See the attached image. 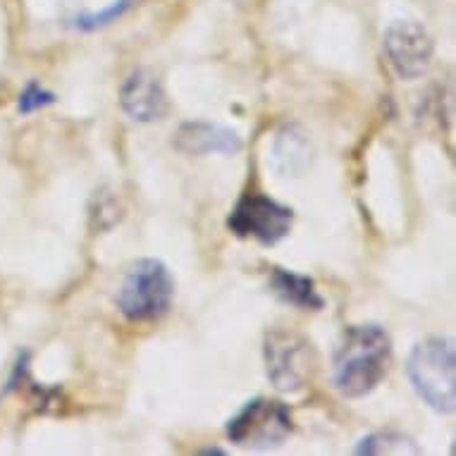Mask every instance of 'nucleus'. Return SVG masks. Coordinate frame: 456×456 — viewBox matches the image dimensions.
Instances as JSON below:
<instances>
[{
	"mask_svg": "<svg viewBox=\"0 0 456 456\" xmlns=\"http://www.w3.org/2000/svg\"><path fill=\"white\" fill-rule=\"evenodd\" d=\"M382 51L387 55L389 68L402 79H419L428 72L433 62L435 44L426 27L419 22H395L389 24L382 37Z\"/></svg>",
	"mask_w": 456,
	"mask_h": 456,
	"instance_id": "obj_7",
	"label": "nucleus"
},
{
	"mask_svg": "<svg viewBox=\"0 0 456 456\" xmlns=\"http://www.w3.org/2000/svg\"><path fill=\"white\" fill-rule=\"evenodd\" d=\"M122 110L136 122L163 120L167 112V96L160 79L149 69H134L120 89Z\"/></svg>",
	"mask_w": 456,
	"mask_h": 456,
	"instance_id": "obj_8",
	"label": "nucleus"
},
{
	"mask_svg": "<svg viewBox=\"0 0 456 456\" xmlns=\"http://www.w3.org/2000/svg\"><path fill=\"white\" fill-rule=\"evenodd\" d=\"M406 375L416 395L437 413H452L456 406L454 342L447 337H428L413 346Z\"/></svg>",
	"mask_w": 456,
	"mask_h": 456,
	"instance_id": "obj_2",
	"label": "nucleus"
},
{
	"mask_svg": "<svg viewBox=\"0 0 456 456\" xmlns=\"http://www.w3.org/2000/svg\"><path fill=\"white\" fill-rule=\"evenodd\" d=\"M308 158H311V146H308L304 132H299L297 127H287L282 134L277 136L275 160L282 173H301L308 165Z\"/></svg>",
	"mask_w": 456,
	"mask_h": 456,
	"instance_id": "obj_11",
	"label": "nucleus"
},
{
	"mask_svg": "<svg viewBox=\"0 0 456 456\" xmlns=\"http://www.w3.org/2000/svg\"><path fill=\"white\" fill-rule=\"evenodd\" d=\"M392 366V339L380 325H354L337 346L335 387L349 399L370 395Z\"/></svg>",
	"mask_w": 456,
	"mask_h": 456,
	"instance_id": "obj_1",
	"label": "nucleus"
},
{
	"mask_svg": "<svg viewBox=\"0 0 456 456\" xmlns=\"http://www.w3.org/2000/svg\"><path fill=\"white\" fill-rule=\"evenodd\" d=\"M292 223L294 210L289 206H282L275 199H268L263 194L244 196L234 206L232 216L227 220L230 230L237 237L261 241L265 247L282 241L292 230Z\"/></svg>",
	"mask_w": 456,
	"mask_h": 456,
	"instance_id": "obj_6",
	"label": "nucleus"
},
{
	"mask_svg": "<svg viewBox=\"0 0 456 456\" xmlns=\"http://www.w3.org/2000/svg\"><path fill=\"white\" fill-rule=\"evenodd\" d=\"M129 5H132L129 0H120L118 5H112L110 10H105V12H101V15L82 17V20H79V27H82V29H96V27H103V24L115 22V20H118V17H120L122 12L129 8Z\"/></svg>",
	"mask_w": 456,
	"mask_h": 456,
	"instance_id": "obj_14",
	"label": "nucleus"
},
{
	"mask_svg": "<svg viewBox=\"0 0 456 456\" xmlns=\"http://www.w3.org/2000/svg\"><path fill=\"white\" fill-rule=\"evenodd\" d=\"M359 454H420V447H416V442L409 440L406 435L396 433H375L368 435L359 442L356 447Z\"/></svg>",
	"mask_w": 456,
	"mask_h": 456,
	"instance_id": "obj_12",
	"label": "nucleus"
},
{
	"mask_svg": "<svg viewBox=\"0 0 456 456\" xmlns=\"http://www.w3.org/2000/svg\"><path fill=\"white\" fill-rule=\"evenodd\" d=\"M175 146L187 156H210V153L232 156L241 149V139L234 129L223 127V125L187 122L175 136Z\"/></svg>",
	"mask_w": 456,
	"mask_h": 456,
	"instance_id": "obj_9",
	"label": "nucleus"
},
{
	"mask_svg": "<svg viewBox=\"0 0 456 456\" xmlns=\"http://www.w3.org/2000/svg\"><path fill=\"white\" fill-rule=\"evenodd\" d=\"M175 299V280L165 263L142 258L129 268L120 292L118 308L129 322L160 321Z\"/></svg>",
	"mask_w": 456,
	"mask_h": 456,
	"instance_id": "obj_3",
	"label": "nucleus"
},
{
	"mask_svg": "<svg viewBox=\"0 0 456 456\" xmlns=\"http://www.w3.org/2000/svg\"><path fill=\"white\" fill-rule=\"evenodd\" d=\"M53 103H55V96H53L51 91L41 89L38 84H29L22 91V96H20V110L22 112H34L38 108H45V105Z\"/></svg>",
	"mask_w": 456,
	"mask_h": 456,
	"instance_id": "obj_13",
	"label": "nucleus"
},
{
	"mask_svg": "<svg viewBox=\"0 0 456 456\" xmlns=\"http://www.w3.org/2000/svg\"><path fill=\"white\" fill-rule=\"evenodd\" d=\"M273 289L282 301L292 304V306L299 308H311V311H321L325 306V301L315 289V284L311 277L297 275V273H289V270L275 268L273 273Z\"/></svg>",
	"mask_w": 456,
	"mask_h": 456,
	"instance_id": "obj_10",
	"label": "nucleus"
},
{
	"mask_svg": "<svg viewBox=\"0 0 456 456\" xmlns=\"http://www.w3.org/2000/svg\"><path fill=\"white\" fill-rule=\"evenodd\" d=\"M294 430V420L289 409L282 402L258 396L248 402L230 423H227V437L251 449H270L282 444Z\"/></svg>",
	"mask_w": 456,
	"mask_h": 456,
	"instance_id": "obj_5",
	"label": "nucleus"
},
{
	"mask_svg": "<svg viewBox=\"0 0 456 456\" xmlns=\"http://www.w3.org/2000/svg\"><path fill=\"white\" fill-rule=\"evenodd\" d=\"M265 373L275 389L294 395L314 380L318 370V354L306 337L292 330H273L263 345Z\"/></svg>",
	"mask_w": 456,
	"mask_h": 456,
	"instance_id": "obj_4",
	"label": "nucleus"
}]
</instances>
